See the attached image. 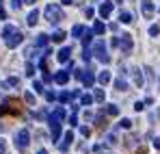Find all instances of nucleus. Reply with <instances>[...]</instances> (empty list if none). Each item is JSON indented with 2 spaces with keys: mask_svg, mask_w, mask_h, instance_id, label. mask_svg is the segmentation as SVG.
Here are the masks:
<instances>
[{
  "mask_svg": "<svg viewBox=\"0 0 160 154\" xmlns=\"http://www.w3.org/2000/svg\"><path fill=\"white\" fill-rule=\"evenodd\" d=\"M119 126H121V128H130V126H132V122H130V119H128V117H123V119H121V122H119Z\"/></svg>",
  "mask_w": 160,
  "mask_h": 154,
  "instance_id": "obj_37",
  "label": "nucleus"
},
{
  "mask_svg": "<svg viewBox=\"0 0 160 154\" xmlns=\"http://www.w3.org/2000/svg\"><path fill=\"white\" fill-rule=\"evenodd\" d=\"M43 15H46V20H48L50 24H58V22L63 20V9H61V4L50 2V4L43 9Z\"/></svg>",
  "mask_w": 160,
  "mask_h": 154,
  "instance_id": "obj_2",
  "label": "nucleus"
},
{
  "mask_svg": "<svg viewBox=\"0 0 160 154\" xmlns=\"http://www.w3.org/2000/svg\"><path fill=\"white\" fill-rule=\"evenodd\" d=\"M154 146H156V148H160V139H156V141H154Z\"/></svg>",
  "mask_w": 160,
  "mask_h": 154,
  "instance_id": "obj_50",
  "label": "nucleus"
},
{
  "mask_svg": "<svg viewBox=\"0 0 160 154\" xmlns=\"http://www.w3.org/2000/svg\"><path fill=\"white\" fill-rule=\"evenodd\" d=\"M100 154H112V152H100Z\"/></svg>",
  "mask_w": 160,
  "mask_h": 154,
  "instance_id": "obj_52",
  "label": "nucleus"
},
{
  "mask_svg": "<svg viewBox=\"0 0 160 154\" xmlns=\"http://www.w3.org/2000/svg\"><path fill=\"white\" fill-rule=\"evenodd\" d=\"M65 115H67V113H65V109H63V106H56L52 113L48 115V122H58V124H61V122L65 119Z\"/></svg>",
  "mask_w": 160,
  "mask_h": 154,
  "instance_id": "obj_7",
  "label": "nucleus"
},
{
  "mask_svg": "<svg viewBox=\"0 0 160 154\" xmlns=\"http://www.w3.org/2000/svg\"><path fill=\"white\" fill-rule=\"evenodd\" d=\"M7 85H9V87H20V78L18 76H9L7 78Z\"/></svg>",
  "mask_w": 160,
  "mask_h": 154,
  "instance_id": "obj_32",
  "label": "nucleus"
},
{
  "mask_svg": "<svg viewBox=\"0 0 160 154\" xmlns=\"http://www.w3.org/2000/svg\"><path fill=\"white\" fill-rule=\"evenodd\" d=\"M0 20H7V11H4V0H0Z\"/></svg>",
  "mask_w": 160,
  "mask_h": 154,
  "instance_id": "obj_38",
  "label": "nucleus"
},
{
  "mask_svg": "<svg viewBox=\"0 0 160 154\" xmlns=\"http://www.w3.org/2000/svg\"><path fill=\"white\" fill-rule=\"evenodd\" d=\"M52 80H54V76L50 72H43V82H52Z\"/></svg>",
  "mask_w": 160,
  "mask_h": 154,
  "instance_id": "obj_41",
  "label": "nucleus"
},
{
  "mask_svg": "<svg viewBox=\"0 0 160 154\" xmlns=\"http://www.w3.org/2000/svg\"><path fill=\"white\" fill-rule=\"evenodd\" d=\"M37 154H48V152H46V150H39V152H37Z\"/></svg>",
  "mask_w": 160,
  "mask_h": 154,
  "instance_id": "obj_51",
  "label": "nucleus"
},
{
  "mask_svg": "<svg viewBox=\"0 0 160 154\" xmlns=\"http://www.w3.org/2000/svg\"><path fill=\"white\" fill-rule=\"evenodd\" d=\"M158 85H160V80H158Z\"/></svg>",
  "mask_w": 160,
  "mask_h": 154,
  "instance_id": "obj_53",
  "label": "nucleus"
},
{
  "mask_svg": "<svg viewBox=\"0 0 160 154\" xmlns=\"http://www.w3.org/2000/svg\"><path fill=\"white\" fill-rule=\"evenodd\" d=\"M115 89L117 91H126L128 89V80L123 78V74H119V78H115Z\"/></svg>",
  "mask_w": 160,
  "mask_h": 154,
  "instance_id": "obj_18",
  "label": "nucleus"
},
{
  "mask_svg": "<svg viewBox=\"0 0 160 154\" xmlns=\"http://www.w3.org/2000/svg\"><path fill=\"white\" fill-rule=\"evenodd\" d=\"M63 4H74V0H61Z\"/></svg>",
  "mask_w": 160,
  "mask_h": 154,
  "instance_id": "obj_48",
  "label": "nucleus"
},
{
  "mask_svg": "<svg viewBox=\"0 0 160 154\" xmlns=\"http://www.w3.org/2000/svg\"><path fill=\"white\" fill-rule=\"evenodd\" d=\"M35 117H37V119H46V117H48V113H46V111H37V113H35Z\"/></svg>",
  "mask_w": 160,
  "mask_h": 154,
  "instance_id": "obj_42",
  "label": "nucleus"
},
{
  "mask_svg": "<svg viewBox=\"0 0 160 154\" xmlns=\"http://www.w3.org/2000/svg\"><path fill=\"white\" fill-rule=\"evenodd\" d=\"M95 124H98L100 128H104V126H106V119H104V113H98V115H95Z\"/></svg>",
  "mask_w": 160,
  "mask_h": 154,
  "instance_id": "obj_30",
  "label": "nucleus"
},
{
  "mask_svg": "<svg viewBox=\"0 0 160 154\" xmlns=\"http://www.w3.org/2000/svg\"><path fill=\"white\" fill-rule=\"evenodd\" d=\"M80 80H82V85H84L87 89H91V87L95 85V74H93V70H91V67L82 70V72H80Z\"/></svg>",
  "mask_w": 160,
  "mask_h": 154,
  "instance_id": "obj_5",
  "label": "nucleus"
},
{
  "mask_svg": "<svg viewBox=\"0 0 160 154\" xmlns=\"http://www.w3.org/2000/svg\"><path fill=\"white\" fill-rule=\"evenodd\" d=\"M93 102H95V100H93L91 93H80V104H82V106H91Z\"/></svg>",
  "mask_w": 160,
  "mask_h": 154,
  "instance_id": "obj_22",
  "label": "nucleus"
},
{
  "mask_svg": "<svg viewBox=\"0 0 160 154\" xmlns=\"http://www.w3.org/2000/svg\"><path fill=\"white\" fill-rule=\"evenodd\" d=\"M48 41H50V35L39 33V35H37V39H35V46H37V48H43V46H48Z\"/></svg>",
  "mask_w": 160,
  "mask_h": 154,
  "instance_id": "obj_17",
  "label": "nucleus"
},
{
  "mask_svg": "<svg viewBox=\"0 0 160 154\" xmlns=\"http://www.w3.org/2000/svg\"><path fill=\"white\" fill-rule=\"evenodd\" d=\"M72 143H74V132L67 130V132L63 135V141L58 143V150H61V152H67V150L72 148Z\"/></svg>",
  "mask_w": 160,
  "mask_h": 154,
  "instance_id": "obj_6",
  "label": "nucleus"
},
{
  "mask_svg": "<svg viewBox=\"0 0 160 154\" xmlns=\"http://www.w3.org/2000/svg\"><path fill=\"white\" fill-rule=\"evenodd\" d=\"M91 52L95 54V59H98L100 63H104V65H108V63H110V54H108V50H106V44H104L102 39H98V41L93 44Z\"/></svg>",
  "mask_w": 160,
  "mask_h": 154,
  "instance_id": "obj_3",
  "label": "nucleus"
},
{
  "mask_svg": "<svg viewBox=\"0 0 160 154\" xmlns=\"http://www.w3.org/2000/svg\"><path fill=\"white\" fill-rule=\"evenodd\" d=\"M91 30H93L95 35H104V33H106V26H104V22H100V20H98V22L93 24V28H91Z\"/></svg>",
  "mask_w": 160,
  "mask_h": 154,
  "instance_id": "obj_23",
  "label": "nucleus"
},
{
  "mask_svg": "<svg viewBox=\"0 0 160 154\" xmlns=\"http://www.w3.org/2000/svg\"><path fill=\"white\" fill-rule=\"evenodd\" d=\"M20 109H18V102L15 100H7V102L0 106V117L4 115V113H18Z\"/></svg>",
  "mask_w": 160,
  "mask_h": 154,
  "instance_id": "obj_10",
  "label": "nucleus"
},
{
  "mask_svg": "<svg viewBox=\"0 0 160 154\" xmlns=\"http://www.w3.org/2000/svg\"><path fill=\"white\" fill-rule=\"evenodd\" d=\"M2 39H4V44H7V48H18V46L24 41V35H22L13 24H7L2 28Z\"/></svg>",
  "mask_w": 160,
  "mask_h": 154,
  "instance_id": "obj_1",
  "label": "nucleus"
},
{
  "mask_svg": "<svg viewBox=\"0 0 160 154\" xmlns=\"http://www.w3.org/2000/svg\"><path fill=\"white\" fill-rule=\"evenodd\" d=\"M69 126H78V117H76V113L69 115Z\"/></svg>",
  "mask_w": 160,
  "mask_h": 154,
  "instance_id": "obj_39",
  "label": "nucleus"
},
{
  "mask_svg": "<svg viewBox=\"0 0 160 154\" xmlns=\"http://www.w3.org/2000/svg\"><path fill=\"white\" fill-rule=\"evenodd\" d=\"M106 141L110 143V146H112V143H117V137H115V135H108V137H106Z\"/></svg>",
  "mask_w": 160,
  "mask_h": 154,
  "instance_id": "obj_46",
  "label": "nucleus"
},
{
  "mask_svg": "<svg viewBox=\"0 0 160 154\" xmlns=\"http://www.w3.org/2000/svg\"><path fill=\"white\" fill-rule=\"evenodd\" d=\"M91 56H93V52H91V48H82V59L89 63L91 61Z\"/></svg>",
  "mask_w": 160,
  "mask_h": 154,
  "instance_id": "obj_35",
  "label": "nucleus"
},
{
  "mask_svg": "<svg viewBox=\"0 0 160 154\" xmlns=\"http://www.w3.org/2000/svg\"><path fill=\"white\" fill-rule=\"evenodd\" d=\"M93 13H95V11H93L91 7H87V9H84V15H87V18H93Z\"/></svg>",
  "mask_w": 160,
  "mask_h": 154,
  "instance_id": "obj_45",
  "label": "nucleus"
},
{
  "mask_svg": "<svg viewBox=\"0 0 160 154\" xmlns=\"http://www.w3.org/2000/svg\"><path fill=\"white\" fill-rule=\"evenodd\" d=\"M93 35H95V33H93L91 28H84V33H82V37H80V39H82V48H91V44H93Z\"/></svg>",
  "mask_w": 160,
  "mask_h": 154,
  "instance_id": "obj_12",
  "label": "nucleus"
},
{
  "mask_svg": "<svg viewBox=\"0 0 160 154\" xmlns=\"http://www.w3.org/2000/svg\"><path fill=\"white\" fill-rule=\"evenodd\" d=\"M43 96H46V100H48V102H54V100H58V96H56L54 91H43Z\"/></svg>",
  "mask_w": 160,
  "mask_h": 154,
  "instance_id": "obj_36",
  "label": "nucleus"
},
{
  "mask_svg": "<svg viewBox=\"0 0 160 154\" xmlns=\"http://www.w3.org/2000/svg\"><path fill=\"white\" fill-rule=\"evenodd\" d=\"M69 56H72V48H67V46H65V48H61L58 54H56V59H58L61 63H67V61H69Z\"/></svg>",
  "mask_w": 160,
  "mask_h": 154,
  "instance_id": "obj_15",
  "label": "nucleus"
},
{
  "mask_svg": "<svg viewBox=\"0 0 160 154\" xmlns=\"http://www.w3.org/2000/svg\"><path fill=\"white\" fill-rule=\"evenodd\" d=\"M98 82H100L102 87L108 85V82H110V72H106V70H104V72H100V74H98Z\"/></svg>",
  "mask_w": 160,
  "mask_h": 154,
  "instance_id": "obj_21",
  "label": "nucleus"
},
{
  "mask_svg": "<svg viewBox=\"0 0 160 154\" xmlns=\"http://www.w3.org/2000/svg\"><path fill=\"white\" fill-rule=\"evenodd\" d=\"M141 11H143V15L149 20V18L154 15V2H152V0H141Z\"/></svg>",
  "mask_w": 160,
  "mask_h": 154,
  "instance_id": "obj_11",
  "label": "nucleus"
},
{
  "mask_svg": "<svg viewBox=\"0 0 160 154\" xmlns=\"http://www.w3.org/2000/svg\"><path fill=\"white\" fill-rule=\"evenodd\" d=\"M80 135H82V137H89V135H91V128H89V126H82V128H80Z\"/></svg>",
  "mask_w": 160,
  "mask_h": 154,
  "instance_id": "obj_40",
  "label": "nucleus"
},
{
  "mask_svg": "<svg viewBox=\"0 0 160 154\" xmlns=\"http://www.w3.org/2000/svg\"><path fill=\"white\" fill-rule=\"evenodd\" d=\"M110 13H112V2H110V0H104V2H102V7H100V15L106 20Z\"/></svg>",
  "mask_w": 160,
  "mask_h": 154,
  "instance_id": "obj_14",
  "label": "nucleus"
},
{
  "mask_svg": "<svg viewBox=\"0 0 160 154\" xmlns=\"http://www.w3.org/2000/svg\"><path fill=\"white\" fill-rule=\"evenodd\" d=\"M145 109V102H134V111H143Z\"/></svg>",
  "mask_w": 160,
  "mask_h": 154,
  "instance_id": "obj_44",
  "label": "nucleus"
},
{
  "mask_svg": "<svg viewBox=\"0 0 160 154\" xmlns=\"http://www.w3.org/2000/svg\"><path fill=\"white\" fill-rule=\"evenodd\" d=\"M160 35V24H152L149 26V37H158Z\"/></svg>",
  "mask_w": 160,
  "mask_h": 154,
  "instance_id": "obj_31",
  "label": "nucleus"
},
{
  "mask_svg": "<svg viewBox=\"0 0 160 154\" xmlns=\"http://www.w3.org/2000/svg\"><path fill=\"white\" fill-rule=\"evenodd\" d=\"M7 152V146H4V139H0V154Z\"/></svg>",
  "mask_w": 160,
  "mask_h": 154,
  "instance_id": "obj_47",
  "label": "nucleus"
},
{
  "mask_svg": "<svg viewBox=\"0 0 160 154\" xmlns=\"http://www.w3.org/2000/svg\"><path fill=\"white\" fill-rule=\"evenodd\" d=\"M82 33H84V26H82V24H76L74 28H72V37H76V39L82 37Z\"/></svg>",
  "mask_w": 160,
  "mask_h": 154,
  "instance_id": "obj_25",
  "label": "nucleus"
},
{
  "mask_svg": "<svg viewBox=\"0 0 160 154\" xmlns=\"http://www.w3.org/2000/svg\"><path fill=\"white\" fill-rule=\"evenodd\" d=\"M28 143H30V132H28L26 128L18 130V132H15V148H18L20 152H26Z\"/></svg>",
  "mask_w": 160,
  "mask_h": 154,
  "instance_id": "obj_4",
  "label": "nucleus"
},
{
  "mask_svg": "<svg viewBox=\"0 0 160 154\" xmlns=\"http://www.w3.org/2000/svg\"><path fill=\"white\" fill-rule=\"evenodd\" d=\"M76 96H80L78 89H74V91H61V93H58V102L61 104H69Z\"/></svg>",
  "mask_w": 160,
  "mask_h": 154,
  "instance_id": "obj_8",
  "label": "nucleus"
},
{
  "mask_svg": "<svg viewBox=\"0 0 160 154\" xmlns=\"http://www.w3.org/2000/svg\"><path fill=\"white\" fill-rule=\"evenodd\" d=\"M24 100H26V104L32 106V104H35V93H32V91H26V93H24Z\"/></svg>",
  "mask_w": 160,
  "mask_h": 154,
  "instance_id": "obj_34",
  "label": "nucleus"
},
{
  "mask_svg": "<svg viewBox=\"0 0 160 154\" xmlns=\"http://www.w3.org/2000/svg\"><path fill=\"white\" fill-rule=\"evenodd\" d=\"M119 22H121V24H130V22H132V13H130V11H121V13H119Z\"/></svg>",
  "mask_w": 160,
  "mask_h": 154,
  "instance_id": "obj_24",
  "label": "nucleus"
},
{
  "mask_svg": "<svg viewBox=\"0 0 160 154\" xmlns=\"http://www.w3.org/2000/svg\"><path fill=\"white\" fill-rule=\"evenodd\" d=\"M32 89L35 93H43V80H32Z\"/></svg>",
  "mask_w": 160,
  "mask_h": 154,
  "instance_id": "obj_29",
  "label": "nucleus"
},
{
  "mask_svg": "<svg viewBox=\"0 0 160 154\" xmlns=\"http://www.w3.org/2000/svg\"><path fill=\"white\" fill-rule=\"evenodd\" d=\"M50 137H52V141H58V137H61V124L58 122H50Z\"/></svg>",
  "mask_w": 160,
  "mask_h": 154,
  "instance_id": "obj_16",
  "label": "nucleus"
},
{
  "mask_svg": "<svg viewBox=\"0 0 160 154\" xmlns=\"http://www.w3.org/2000/svg\"><path fill=\"white\" fill-rule=\"evenodd\" d=\"M119 48H121V52H128L134 48V41H132V37L130 35H121V39H119Z\"/></svg>",
  "mask_w": 160,
  "mask_h": 154,
  "instance_id": "obj_9",
  "label": "nucleus"
},
{
  "mask_svg": "<svg viewBox=\"0 0 160 154\" xmlns=\"http://www.w3.org/2000/svg\"><path fill=\"white\" fill-rule=\"evenodd\" d=\"M106 113L110 115V117L119 115V106H117V104H108V106H106Z\"/></svg>",
  "mask_w": 160,
  "mask_h": 154,
  "instance_id": "obj_28",
  "label": "nucleus"
},
{
  "mask_svg": "<svg viewBox=\"0 0 160 154\" xmlns=\"http://www.w3.org/2000/svg\"><path fill=\"white\" fill-rule=\"evenodd\" d=\"M65 37H67V35H65L63 30H54V33H52V37H50V39H52V41H56V44H61V41H63Z\"/></svg>",
  "mask_w": 160,
  "mask_h": 154,
  "instance_id": "obj_26",
  "label": "nucleus"
},
{
  "mask_svg": "<svg viewBox=\"0 0 160 154\" xmlns=\"http://www.w3.org/2000/svg\"><path fill=\"white\" fill-rule=\"evenodd\" d=\"M24 74H26L28 78H32V76H35V65H32L30 61H28V63H26V72H24Z\"/></svg>",
  "mask_w": 160,
  "mask_h": 154,
  "instance_id": "obj_33",
  "label": "nucleus"
},
{
  "mask_svg": "<svg viewBox=\"0 0 160 154\" xmlns=\"http://www.w3.org/2000/svg\"><path fill=\"white\" fill-rule=\"evenodd\" d=\"M132 78H134V85H136V87H143L145 80H143V72H141L138 67H134V70H132Z\"/></svg>",
  "mask_w": 160,
  "mask_h": 154,
  "instance_id": "obj_19",
  "label": "nucleus"
},
{
  "mask_svg": "<svg viewBox=\"0 0 160 154\" xmlns=\"http://www.w3.org/2000/svg\"><path fill=\"white\" fill-rule=\"evenodd\" d=\"M24 2H26V4H35L37 0H24Z\"/></svg>",
  "mask_w": 160,
  "mask_h": 154,
  "instance_id": "obj_49",
  "label": "nucleus"
},
{
  "mask_svg": "<svg viewBox=\"0 0 160 154\" xmlns=\"http://www.w3.org/2000/svg\"><path fill=\"white\" fill-rule=\"evenodd\" d=\"M22 4H24V0H11V7H13V9H20Z\"/></svg>",
  "mask_w": 160,
  "mask_h": 154,
  "instance_id": "obj_43",
  "label": "nucleus"
},
{
  "mask_svg": "<svg viewBox=\"0 0 160 154\" xmlns=\"http://www.w3.org/2000/svg\"><path fill=\"white\" fill-rule=\"evenodd\" d=\"M104 98H106L104 89H95V93H93V100H95V102H104Z\"/></svg>",
  "mask_w": 160,
  "mask_h": 154,
  "instance_id": "obj_27",
  "label": "nucleus"
},
{
  "mask_svg": "<svg viewBox=\"0 0 160 154\" xmlns=\"http://www.w3.org/2000/svg\"><path fill=\"white\" fill-rule=\"evenodd\" d=\"M67 80H69V72H67V70H58V72L54 74V82H56V85H65Z\"/></svg>",
  "mask_w": 160,
  "mask_h": 154,
  "instance_id": "obj_13",
  "label": "nucleus"
},
{
  "mask_svg": "<svg viewBox=\"0 0 160 154\" xmlns=\"http://www.w3.org/2000/svg\"><path fill=\"white\" fill-rule=\"evenodd\" d=\"M37 22H39V11H37V9H32V11L28 13V18H26V24L28 26H35Z\"/></svg>",
  "mask_w": 160,
  "mask_h": 154,
  "instance_id": "obj_20",
  "label": "nucleus"
}]
</instances>
